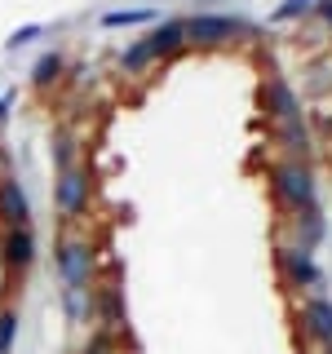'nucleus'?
Segmentation results:
<instances>
[{
  "instance_id": "nucleus-1",
  "label": "nucleus",
  "mask_w": 332,
  "mask_h": 354,
  "mask_svg": "<svg viewBox=\"0 0 332 354\" xmlns=\"http://www.w3.org/2000/svg\"><path fill=\"white\" fill-rule=\"evenodd\" d=\"M53 266H58V279H62L66 292H89L98 279V252L80 235H58V243H53Z\"/></svg>"
},
{
  "instance_id": "nucleus-2",
  "label": "nucleus",
  "mask_w": 332,
  "mask_h": 354,
  "mask_svg": "<svg viewBox=\"0 0 332 354\" xmlns=\"http://www.w3.org/2000/svg\"><path fill=\"white\" fill-rule=\"evenodd\" d=\"M89 199H93V177H89L84 164L58 169V182H53V208H58L62 217H84Z\"/></svg>"
},
{
  "instance_id": "nucleus-3",
  "label": "nucleus",
  "mask_w": 332,
  "mask_h": 354,
  "mask_svg": "<svg viewBox=\"0 0 332 354\" xmlns=\"http://www.w3.org/2000/svg\"><path fill=\"white\" fill-rule=\"evenodd\" d=\"M275 191H279V199L288 208H297V213L315 204V182H310L306 164H279V169H275Z\"/></svg>"
},
{
  "instance_id": "nucleus-4",
  "label": "nucleus",
  "mask_w": 332,
  "mask_h": 354,
  "mask_svg": "<svg viewBox=\"0 0 332 354\" xmlns=\"http://www.w3.org/2000/svg\"><path fill=\"white\" fill-rule=\"evenodd\" d=\"M0 261H5L9 274L31 270V261H36V235H31V226H14L0 235Z\"/></svg>"
},
{
  "instance_id": "nucleus-5",
  "label": "nucleus",
  "mask_w": 332,
  "mask_h": 354,
  "mask_svg": "<svg viewBox=\"0 0 332 354\" xmlns=\"http://www.w3.org/2000/svg\"><path fill=\"white\" fill-rule=\"evenodd\" d=\"M31 221V199L27 191L14 182V177H0V226L14 230V226H27Z\"/></svg>"
},
{
  "instance_id": "nucleus-6",
  "label": "nucleus",
  "mask_w": 332,
  "mask_h": 354,
  "mask_svg": "<svg viewBox=\"0 0 332 354\" xmlns=\"http://www.w3.org/2000/svg\"><path fill=\"white\" fill-rule=\"evenodd\" d=\"M243 31V22L235 18H217V14H199L186 22V40H195V44H217V40H230V36H239Z\"/></svg>"
},
{
  "instance_id": "nucleus-7",
  "label": "nucleus",
  "mask_w": 332,
  "mask_h": 354,
  "mask_svg": "<svg viewBox=\"0 0 332 354\" xmlns=\"http://www.w3.org/2000/svg\"><path fill=\"white\" fill-rule=\"evenodd\" d=\"M93 315L107 324V332L124 324V301H120V288L116 283H111V288H93Z\"/></svg>"
},
{
  "instance_id": "nucleus-8",
  "label": "nucleus",
  "mask_w": 332,
  "mask_h": 354,
  "mask_svg": "<svg viewBox=\"0 0 332 354\" xmlns=\"http://www.w3.org/2000/svg\"><path fill=\"white\" fill-rule=\"evenodd\" d=\"M302 324L315 341H324V346H332V301H306L302 310Z\"/></svg>"
},
{
  "instance_id": "nucleus-9",
  "label": "nucleus",
  "mask_w": 332,
  "mask_h": 354,
  "mask_svg": "<svg viewBox=\"0 0 332 354\" xmlns=\"http://www.w3.org/2000/svg\"><path fill=\"white\" fill-rule=\"evenodd\" d=\"M182 40H186V22H164V27H155L147 36V49L155 53V58H164V53H173Z\"/></svg>"
},
{
  "instance_id": "nucleus-10",
  "label": "nucleus",
  "mask_w": 332,
  "mask_h": 354,
  "mask_svg": "<svg viewBox=\"0 0 332 354\" xmlns=\"http://www.w3.org/2000/svg\"><path fill=\"white\" fill-rule=\"evenodd\" d=\"M266 97H270V111L284 120V124H288V120H302V115H297V97H293V88H288L284 80L266 84Z\"/></svg>"
},
{
  "instance_id": "nucleus-11",
  "label": "nucleus",
  "mask_w": 332,
  "mask_h": 354,
  "mask_svg": "<svg viewBox=\"0 0 332 354\" xmlns=\"http://www.w3.org/2000/svg\"><path fill=\"white\" fill-rule=\"evenodd\" d=\"M62 71H66L62 53H44V58L31 66V84H36V88H53V84L62 80Z\"/></svg>"
},
{
  "instance_id": "nucleus-12",
  "label": "nucleus",
  "mask_w": 332,
  "mask_h": 354,
  "mask_svg": "<svg viewBox=\"0 0 332 354\" xmlns=\"http://www.w3.org/2000/svg\"><path fill=\"white\" fill-rule=\"evenodd\" d=\"M284 270L293 283H319V266L306 257V252H288L284 257Z\"/></svg>"
},
{
  "instance_id": "nucleus-13",
  "label": "nucleus",
  "mask_w": 332,
  "mask_h": 354,
  "mask_svg": "<svg viewBox=\"0 0 332 354\" xmlns=\"http://www.w3.org/2000/svg\"><path fill=\"white\" fill-rule=\"evenodd\" d=\"M62 306H66V319H71V324L93 319V288H89V292H62Z\"/></svg>"
},
{
  "instance_id": "nucleus-14",
  "label": "nucleus",
  "mask_w": 332,
  "mask_h": 354,
  "mask_svg": "<svg viewBox=\"0 0 332 354\" xmlns=\"http://www.w3.org/2000/svg\"><path fill=\"white\" fill-rule=\"evenodd\" d=\"M53 164H58V169H71V164H80L75 160V138L71 133H53Z\"/></svg>"
},
{
  "instance_id": "nucleus-15",
  "label": "nucleus",
  "mask_w": 332,
  "mask_h": 354,
  "mask_svg": "<svg viewBox=\"0 0 332 354\" xmlns=\"http://www.w3.org/2000/svg\"><path fill=\"white\" fill-rule=\"evenodd\" d=\"M151 62H155V53L147 49V40H138L133 49H124V53H120V66H124V71H147Z\"/></svg>"
},
{
  "instance_id": "nucleus-16",
  "label": "nucleus",
  "mask_w": 332,
  "mask_h": 354,
  "mask_svg": "<svg viewBox=\"0 0 332 354\" xmlns=\"http://www.w3.org/2000/svg\"><path fill=\"white\" fill-rule=\"evenodd\" d=\"M14 337H18V310L14 306H0V354L14 350Z\"/></svg>"
},
{
  "instance_id": "nucleus-17",
  "label": "nucleus",
  "mask_w": 332,
  "mask_h": 354,
  "mask_svg": "<svg viewBox=\"0 0 332 354\" xmlns=\"http://www.w3.org/2000/svg\"><path fill=\"white\" fill-rule=\"evenodd\" d=\"M319 235H324V217H319V208L310 204V208H302V243H306V248H315Z\"/></svg>"
},
{
  "instance_id": "nucleus-18",
  "label": "nucleus",
  "mask_w": 332,
  "mask_h": 354,
  "mask_svg": "<svg viewBox=\"0 0 332 354\" xmlns=\"http://www.w3.org/2000/svg\"><path fill=\"white\" fill-rule=\"evenodd\" d=\"M151 9H116V14L102 18V27H138V22H151Z\"/></svg>"
},
{
  "instance_id": "nucleus-19",
  "label": "nucleus",
  "mask_w": 332,
  "mask_h": 354,
  "mask_svg": "<svg viewBox=\"0 0 332 354\" xmlns=\"http://www.w3.org/2000/svg\"><path fill=\"white\" fill-rule=\"evenodd\" d=\"M80 354H116V337H111V332L102 328V332H93V337L84 341V350Z\"/></svg>"
},
{
  "instance_id": "nucleus-20",
  "label": "nucleus",
  "mask_w": 332,
  "mask_h": 354,
  "mask_svg": "<svg viewBox=\"0 0 332 354\" xmlns=\"http://www.w3.org/2000/svg\"><path fill=\"white\" fill-rule=\"evenodd\" d=\"M284 142H288L293 151H306V147H310V138H306V124H302V120H288V124H284Z\"/></svg>"
},
{
  "instance_id": "nucleus-21",
  "label": "nucleus",
  "mask_w": 332,
  "mask_h": 354,
  "mask_svg": "<svg viewBox=\"0 0 332 354\" xmlns=\"http://www.w3.org/2000/svg\"><path fill=\"white\" fill-rule=\"evenodd\" d=\"M40 31H44V27H36V22H27V27H18V31H14V36H9L5 44H9V49H22V44H31V40L40 36Z\"/></svg>"
},
{
  "instance_id": "nucleus-22",
  "label": "nucleus",
  "mask_w": 332,
  "mask_h": 354,
  "mask_svg": "<svg viewBox=\"0 0 332 354\" xmlns=\"http://www.w3.org/2000/svg\"><path fill=\"white\" fill-rule=\"evenodd\" d=\"M9 111H14V93H0V120H9Z\"/></svg>"
},
{
  "instance_id": "nucleus-23",
  "label": "nucleus",
  "mask_w": 332,
  "mask_h": 354,
  "mask_svg": "<svg viewBox=\"0 0 332 354\" xmlns=\"http://www.w3.org/2000/svg\"><path fill=\"white\" fill-rule=\"evenodd\" d=\"M302 5H310V0H288V9H284V14H293V9H302Z\"/></svg>"
},
{
  "instance_id": "nucleus-24",
  "label": "nucleus",
  "mask_w": 332,
  "mask_h": 354,
  "mask_svg": "<svg viewBox=\"0 0 332 354\" xmlns=\"http://www.w3.org/2000/svg\"><path fill=\"white\" fill-rule=\"evenodd\" d=\"M324 14H328V22H332V5H324Z\"/></svg>"
}]
</instances>
